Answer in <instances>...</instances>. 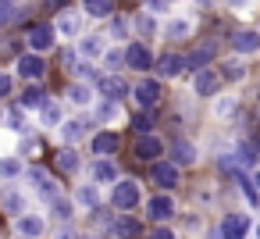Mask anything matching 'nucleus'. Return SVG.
<instances>
[{
    "mask_svg": "<svg viewBox=\"0 0 260 239\" xmlns=\"http://www.w3.org/2000/svg\"><path fill=\"white\" fill-rule=\"evenodd\" d=\"M15 18H18V4L15 0H0V29H8Z\"/></svg>",
    "mask_w": 260,
    "mask_h": 239,
    "instance_id": "34",
    "label": "nucleus"
},
{
    "mask_svg": "<svg viewBox=\"0 0 260 239\" xmlns=\"http://www.w3.org/2000/svg\"><path fill=\"white\" fill-rule=\"evenodd\" d=\"M47 8H50V11H54V8L61 11V8H68V0H47Z\"/></svg>",
    "mask_w": 260,
    "mask_h": 239,
    "instance_id": "47",
    "label": "nucleus"
},
{
    "mask_svg": "<svg viewBox=\"0 0 260 239\" xmlns=\"http://www.w3.org/2000/svg\"><path fill=\"white\" fill-rule=\"evenodd\" d=\"M150 239H175V232H171V228H153Z\"/></svg>",
    "mask_w": 260,
    "mask_h": 239,
    "instance_id": "43",
    "label": "nucleus"
},
{
    "mask_svg": "<svg viewBox=\"0 0 260 239\" xmlns=\"http://www.w3.org/2000/svg\"><path fill=\"white\" fill-rule=\"evenodd\" d=\"M168 36H171V40L189 36V22H171V25H168Z\"/></svg>",
    "mask_w": 260,
    "mask_h": 239,
    "instance_id": "39",
    "label": "nucleus"
},
{
    "mask_svg": "<svg viewBox=\"0 0 260 239\" xmlns=\"http://www.w3.org/2000/svg\"><path fill=\"white\" fill-rule=\"evenodd\" d=\"M125 65L136 68V72H150V68H153V54H150V47L139 43V40L128 43V47H125Z\"/></svg>",
    "mask_w": 260,
    "mask_h": 239,
    "instance_id": "7",
    "label": "nucleus"
},
{
    "mask_svg": "<svg viewBox=\"0 0 260 239\" xmlns=\"http://www.w3.org/2000/svg\"><path fill=\"white\" fill-rule=\"evenodd\" d=\"M93 97H96V86H89V82H72V86H68V100H72L75 107H89Z\"/></svg>",
    "mask_w": 260,
    "mask_h": 239,
    "instance_id": "21",
    "label": "nucleus"
},
{
    "mask_svg": "<svg viewBox=\"0 0 260 239\" xmlns=\"http://www.w3.org/2000/svg\"><path fill=\"white\" fill-rule=\"evenodd\" d=\"M54 43H57L54 25H32V29L25 33V47H29L32 54H47V50H54Z\"/></svg>",
    "mask_w": 260,
    "mask_h": 239,
    "instance_id": "3",
    "label": "nucleus"
},
{
    "mask_svg": "<svg viewBox=\"0 0 260 239\" xmlns=\"http://www.w3.org/2000/svg\"><path fill=\"white\" fill-rule=\"evenodd\" d=\"M11 89H15V79H11L8 72H0V100L11 97Z\"/></svg>",
    "mask_w": 260,
    "mask_h": 239,
    "instance_id": "40",
    "label": "nucleus"
},
{
    "mask_svg": "<svg viewBox=\"0 0 260 239\" xmlns=\"http://www.w3.org/2000/svg\"><path fill=\"white\" fill-rule=\"evenodd\" d=\"M118 118V104L114 100H100L96 104V122H114Z\"/></svg>",
    "mask_w": 260,
    "mask_h": 239,
    "instance_id": "35",
    "label": "nucleus"
},
{
    "mask_svg": "<svg viewBox=\"0 0 260 239\" xmlns=\"http://www.w3.org/2000/svg\"><path fill=\"white\" fill-rule=\"evenodd\" d=\"M22 175H25V161H22L18 154L0 157V178H4V182H15V178H22Z\"/></svg>",
    "mask_w": 260,
    "mask_h": 239,
    "instance_id": "20",
    "label": "nucleus"
},
{
    "mask_svg": "<svg viewBox=\"0 0 260 239\" xmlns=\"http://www.w3.org/2000/svg\"><path fill=\"white\" fill-rule=\"evenodd\" d=\"M54 33L57 36H79V18L75 15H61L57 25H54Z\"/></svg>",
    "mask_w": 260,
    "mask_h": 239,
    "instance_id": "32",
    "label": "nucleus"
},
{
    "mask_svg": "<svg viewBox=\"0 0 260 239\" xmlns=\"http://www.w3.org/2000/svg\"><path fill=\"white\" fill-rule=\"evenodd\" d=\"M75 203H79L82 211H96V207H100V186H96V182H82V186L75 189Z\"/></svg>",
    "mask_w": 260,
    "mask_h": 239,
    "instance_id": "19",
    "label": "nucleus"
},
{
    "mask_svg": "<svg viewBox=\"0 0 260 239\" xmlns=\"http://www.w3.org/2000/svg\"><path fill=\"white\" fill-rule=\"evenodd\" d=\"M239 189L246 193V200H249V203H256V200H260V193H256V186H253V178H246V175H239Z\"/></svg>",
    "mask_w": 260,
    "mask_h": 239,
    "instance_id": "38",
    "label": "nucleus"
},
{
    "mask_svg": "<svg viewBox=\"0 0 260 239\" xmlns=\"http://www.w3.org/2000/svg\"><path fill=\"white\" fill-rule=\"evenodd\" d=\"M57 239H79V232H75V228H72V225H64V228H61V232H57Z\"/></svg>",
    "mask_w": 260,
    "mask_h": 239,
    "instance_id": "44",
    "label": "nucleus"
},
{
    "mask_svg": "<svg viewBox=\"0 0 260 239\" xmlns=\"http://www.w3.org/2000/svg\"><path fill=\"white\" fill-rule=\"evenodd\" d=\"M111 33H114V36H125V22H121V18H118V22H114V25H111Z\"/></svg>",
    "mask_w": 260,
    "mask_h": 239,
    "instance_id": "46",
    "label": "nucleus"
},
{
    "mask_svg": "<svg viewBox=\"0 0 260 239\" xmlns=\"http://www.w3.org/2000/svg\"><path fill=\"white\" fill-rule=\"evenodd\" d=\"M57 168H61L64 175H75V171L82 168V154H79L75 146H64V150L57 154Z\"/></svg>",
    "mask_w": 260,
    "mask_h": 239,
    "instance_id": "24",
    "label": "nucleus"
},
{
    "mask_svg": "<svg viewBox=\"0 0 260 239\" xmlns=\"http://www.w3.org/2000/svg\"><path fill=\"white\" fill-rule=\"evenodd\" d=\"M171 214H175V200H171L168 193H157V196L146 200V218H150V221L164 225V221H171Z\"/></svg>",
    "mask_w": 260,
    "mask_h": 239,
    "instance_id": "6",
    "label": "nucleus"
},
{
    "mask_svg": "<svg viewBox=\"0 0 260 239\" xmlns=\"http://www.w3.org/2000/svg\"><path fill=\"white\" fill-rule=\"evenodd\" d=\"M4 118H8V111H4V104H0V125H4Z\"/></svg>",
    "mask_w": 260,
    "mask_h": 239,
    "instance_id": "48",
    "label": "nucleus"
},
{
    "mask_svg": "<svg viewBox=\"0 0 260 239\" xmlns=\"http://www.w3.org/2000/svg\"><path fill=\"white\" fill-rule=\"evenodd\" d=\"M25 178H29V186L36 189V196H40L43 203H50V200H57V196H61V186L50 178V171H47V168H25Z\"/></svg>",
    "mask_w": 260,
    "mask_h": 239,
    "instance_id": "2",
    "label": "nucleus"
},
{
    "mask_svg": "<svg viewBox=\"0 0 260 239\" xmlns=\"http://www.w3.org/2000/svg\"><path fill=\"white\" fill-rule=\"evenodd\" d=\"M228 4H235V8H242V4H246V0H228Z\"/></svg>",
    "mask_w": 260,
    "mask_h": 239,
    "instance_id": "50",
    "label": "nucleus"
},
{
    "mask_svg": "<svg viewBox=\"0 0 260 239\" xmlns=\"http://www.w3.org/2000/svg\"><path fill=\"white\" fill-rule=\"evenodd\" d=\"M79 54H82V57H104V40H100V36H86V40L79 43Z\"/></svg>",
    "mask_w": 260,
    "mask_h": 239,
    "instance_id": "31",
    "label": "nucleus"
},
{
    "mask_svg": "<svg viewBox=\"0 0 260 239\" xmlns=\"http://www.w3.org/2000/svg\"><path fill=\"white\" fill-rule=\"evenodd\" d=\"M217 86H221V75H217V72L203 68V72L196 75V93H200V97H214V93H217Z\"/></svg>",
    "mask_w": 260,
    "mask_h": 239,
    "instance_id": "23",
    "label": "nucleus"
},
{
    "mask_svg": "<svg viewBox=\"0 0 260 239\" xmlns=\"http://www.w3.org/2000/svg\"><path fill=\"white\" fill-rule=\"evenodd\" d=\"M47 100H50L47 89H43L40 82H29V86L22 89V97H18V107H22V111H40Z\"/></svg>",
    "mask_w": 260,
    "mask_h": 239,
    "instance_id": "15",
    "label": "nucleus"
},
{
    "mask_svg": "<svg viewBox=\"0 0 260 239\" xmlns=\"http://www.w3.org/2000/svg\"><path fill=\"white\" fill-rule=\"evenodd\" d=\"M146 8H150V11H164V8H168V0H146Z\"/></svg>",
    "mask_w": 260,
    "mask_h": 239,
    "instance_id": "45",
    "label": "nucleus"
},
{
    "mask_svg": "<svg viewBox=\"0 0 260 239\" xmlns=\"http://www.w3.org/2000/svg\"><path fill=\"white\" fill-rule=\"evenodd\" d=\"M253 182H256V193H260V171H256V175H253Z\"/></svg>",
    "mask_w": 260,
    "mask_h": 239,
    "instance_id": "49",
    "label": "nucleus"
},
{
    "mask_svg": "<svg viewBox=\"0 0 260 239\" xmlns=\"http://www.w3.org/2000/svg\"><path fill=\"white\" fill-rule=\"evenodd\" d=\"M15 68H18V75L25 79V82H40L43 75H47V61H43V54H22L18 61H15Z\"/></svg>",
    "mask_w": 260,
    "mask_h": 239,
    "instance_id": "5",
    "label": "nucleus"
},
{
    "mask_svg": "<svg viewBox=\"0 0 260 239\" xmlns=\"http://www.w3.org/2000/svg\"><path fill=\"white\" fill-rule=\"evenodd\" d=\"M15 228H18V235H22V239H40V235L47 232V221H43L40 214L25 211V214H18V218H15Z\"/></svg>",
    "mask_w": 260,
    "mask_h": 239,
    "instance_id": "10",
    "label": "nucleus"
},
{
    "mask_svg": "<svg viewBox=\"0 0 260 239\" xmlns=\"http://www.w3.org/2000/svg\"><path fill=\"white\" fill-rule=\"evenodd\" d=\"M232 50L235 54H256L260 50V36L256 33H235L232 36Z\"/></svg>",
    "mask_w": 260,
    "mask_h": 239,
    "instance_id": "26",
    "label": "nucleus"
},
{
    "mask_svg": "<svg viewBox=\"0 0 260 239\" xmlns=\"http://www.w3.org/2000/svg\"><path fill=\"white\" fill-rule=\"evenodd\" d=\"M246 75V68L239 65V61H232V65H224V79H242Z\"/></svg>",
    "mask_w": 260,
    "mask_h": 239,
    "instance_id": "42",
    "label": "nucleus"
},
{
    "mask_svg": "<svg viewBox=\"0 0 260 239\" xmlns=\"http://www.w3.org/2000/svg\"><path fill=\"white\" fill-rule=\"evenodd\" d=\"M89 136V125L82 122V118H72V122H61V139L68 143V146H75V143H82Z\"/></svg>",
    "mask_w": 260,
    "mask_h": 239,
    "instance_id": "17",
    "label": "nucleus"
},
{
    "mask_svg": "<svg viewBox=\"0 0 260 239\" xmlns=\"http://www.w3.org/2000/svg\"><path fill=\"white\" fill-rule=\"evenodd\" d=\"M139 200H143V193H139V182H136V178H118V182H114V189H111V203H114L121 214L136 211Z\"/></svg>",
    "mask_w": 260,
    "mask_h": 239,
    "instance_id": "1",
    "label": "nucleus"
},
{
    "mask_svg": "<svg viewBox=\"0 0 260 239\" xmlns=\"http://www.w3.org/2000/svg\"><path fill=\"white\" fill-rule=\"evenodd\" d=\"M246 232H249V218L246 214H228L221 221V228H217L221 239H246Z\"/></svg>",
    "mask_w": 260,
    "mask_h": 239,
    "instance_id": "14",
    "label": "nucleus"
},
{
    "mask_svg": "<svg viewBox=\"0 0 260 239\" xmlns=\"http://www.w3.org/2000/svg\"><path fill=\"white\" fill-rule=\"evenodd\" d=\"M82 11L89 18H111L114 15V0H82Z\"/></svg>",
    "mask_w": 260,
    "mask_h": 239,
    "instance_id": "28",
    "label": "nucleus"
},
{
    "mask_svg": "<svg viewBox=\"0 0 260 239\" xmlns=\"http://www.w3.org/2000/svg\"><path fill=\"white\" fill-rule=\"evenodd\" d=\"M136 25H139V33H143V36H150V33H157V22H153L150 15H143V18H139Z\"/></svg>",
    "mask_w": 260,
    "mask_h": 239,
    "instance_id": "41",
    "label": "nucleus"
},
{
    "mask_svg": "<svg viewBox=\"0 0 260 239\" xmlns=\"http://www.w3.org/2000/svg\"><path fill=\"white\" fill-rule=\"evenodd\" d=\"M256 239H260V228H256Z\"/></svg>",
    "mask_w": 260,
    "mask_h": 239,
    "instance_id": "51",
    "label": "nucleus"
},
{
    "mask_svg": "<svg viewBox=\"0 0 260 239\" xmlns=\"http://www.w3.org/2000/svg\"><path fill=\"white\" fill-rule=\"evenodd\" d=\"M132 97H136V104H139L143 111H153V107L160 104V82H157V79H143V82L132 89Z\"/></svg>",
    "mask_w": 260,
    "mask_h": 239,
    "instance_id": "8",
    "label": "nucleus"
},
{
    "mask_svg": "<svg viewBox=\"0 0 260 239\" xmlns=\"http://www.w3.org/2000/svg\"><path fill=\"white\" fill-rule=\"evenodd\" d=\"M235 157H239V164H246V168H253V164H256V157H260V150H256V143H239V150H235Z\"/></svg>",
    "mask_w": 260,
    "mask_h": 239,
    "instance_id": "33",
    "label": "nucleus"
},
{
    "mask_svg": "<svg viewBox=\"0 0 260 239\" xmlns=\"http://www.w3.org/2000/svg\"><path fill=\"white\" fill-rule=\"evenodd\" d=\"M118 143H121V139H118V132H107V129H104V132H96V136L89 139V146H93V154H96V157H111V154L118 150Z\"/></svg>",
    "mask_w": 260,
    "mask_h": 239,
    "instance_id": "18",
    "label": "nucleus"
},
{
    "mask_svg": "<svg viewBox=\"0 0 260 239\" xmlns=\"http://www.w3.org/2000/svg\"><path fill=\"white\" fill-rule=\"evenodd\" d=\"M160 154H164V139H160V136L150 132V136H139V139H136V157H139V161H150V164H153V161H160Z\"/></svg>",
    "mask_w": 260,
    "mask_h": 239,
    "instance_id": "11",
    "label": "nucleus"
},
{
    "mask_svg": "<svg viewBox=\"0 0 260 239\" xmlns=\"http://www.w3.org/2000/svg\"><path fill=\"white\" fill-rule=\"evenodd\" d=\"M96 93H100L104 100H114V104H118V100H125L132 89H128V82H125L121 75L107 72V75H100V79H96Z\"/></svg>",
    "mask_w": 260,
    "mask_h": 239,
    "instance_id": "4",
    "label": "nucleus"
},
{
    "mask_svg": "<svg viewBox=\"0 0 260 239\" xmlns=\"http://www.w3.org/2000/svg\"><path fill=\"white\" fill-rule=\"evenodd\" d=\"M111 235H114V239H139V235H143V225H139V218H132V214H118V218L111 221Z\"/></svg>",
    "mask_w": 260,
    "mask_h": 239,
    "instance_id": "12",
    "label": "nucleus"
},
{
    "mask_svg": "<svg viewBox=\"0 0 260 239\" xmlns=\"http://www.w3.org/2000/svg\"><path fill=\"white\" fill-rule=\"evenodd\" d=\"M40 122H43V125H50V129H54V125L61 129V122H64V118H61V107H57L54 100H47V104L40 107Z\"/></svg>",
    "mask_w": 260,
    "mask_h": 239,
    "instance_id": "30",
    "label": "nucleus"
},
{
    "mask_svg": "<svg viewBox=\"0 0 260 239\" xmlns=\"http://www.w3.org/2000/svg\"><path fill=\"white\" fill-rule=\"evenodd\" d=\"M121 65H125V50H104V68L118 72Z\"/></svg>",
    "mask_w": 260,
    "mask_h": 239,
    "instance_id": "37",
    "label": "nucleus"
},
{
    "mask_svg": "<svg viewBox=\"0 0 260 239\" xmlns=\"http://www.w3.org/2000/svg\"><path fill=\"white\" fill-rule=\"evenodd\" d=\"M89 175H93L96 186H107V182H118V178H121V175H118V164H114L111 157H96L93 168H89Z\"/></svg>",
    "mask_w": 260,
    "mask_h": 239,
    "instance_id": "16",
    "label": "nucleus"
},
{
    "mask_svg": "<svg viewBox=\"0 0 260 239\" xmlns=\"http://www.w3.org/2000/svg\"><path fill=\"white\" fill-rule=\"evenodd\" d=\"M150 175H153V186H160L164 193L178 186V168H175L171 161H153V171H150Z\"/></svg>",
    "mask_w": 260,
    "mask_h": 239,
    "instance_id": "13",
    "label": "nucleus"
},
{
    "mask_svg": "<svg viewBox=\"0 0 260 239\" xmlns=\"http://www.w3.org/2000/svg\"><path fill=\"white\" fill-rule=\"evenodd\" d=\"M0 211H4L8 218L25 214V193L18 186H4V189H0Z\"/></svg>",
    "mask_w": 260,
    "mask_h": 239,
    "instance_id": "9",
    "label": "nucleus"
},
{
    "mask_svg": "<svg viewBox=\"0 0 260 239\" xmlns=\"http://www.w3.org/2000/svg\"><path fill=\"white\" fill-rule=\"evenodd\" d=\"M47 207L54 211V218H57L61 225H72V218H75V200H68V196H57V200H50Z\"/></svg>",
    "mask_w": 260,
    "mask_h": 239,
    "instance_id": "25",
    "label": "nucleus"
},
{
    "mask_svg": "<svg viewBox=\"0 0 260 239\" xmlns=\"http://www.w3.org/2000/svg\"><path fill=\"white\" fill-rule=\"evenodd\" d=\"M132 129H136L139 136H150V132H153V118H150V111H139V114L132 118Z\"/></svg>",
    "mask_w": 260,
    "mask_h": 239,
    "instance_id": "36",
    "label": "nucleus"
},
{
    "mask_svg": "<svg viewBox=\"0 0 260 239\" xmlns=\"http://www.w3.org/2000/svg\"><path fill=\"white\" fill-rule=\"evenodd\" d=\"M210 57H214V47H200V50L185 54L182 61H185V68H192V72H203V68L210 65Z\"/></svg>",
    "mask_w": 260,
    "mask_h": 239,
    "instance_id": "29",
    "label": "nucleus"
},
{
    "mask_svg": "<svg viewBox=\"0 0 260 239\" xmlns=\"http://www.w3.org/2000/svg\"><path fill=\"white\" fill-rule=\"evenodd\" d=\"M182 72H185L182 54H164V57L157 61V75H164V79H175V75H182Z\"/></svg>",
    "mask_w": 260,
    "mask_h": 239,
    "instance_id": "22",
    "label": "nucleus"
},
{
    "mask_svg": "<svg viewBox=\"0 0 260 239\" xmlns=\"http://www.w3.org/2000/svg\"><path fill=\"white\" fill-rule=\"evenodd\" d=\"M192 161H196V150H192V143H182V139H178V143L171 146V164H175V168H189Z\"/></svg>",
    "mask_w": 260,
    "mask_h": 239,
    "instance_id": "27",
    "label": "nucleus"
}]
</instances>
